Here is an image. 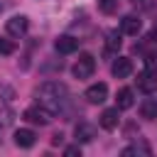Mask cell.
I'll list each match as a JSON object with an SVG mask.
<instances>
[{
    "label": "cell",
    "instance_id": "9c48e42d",
    "mask_svg": "<svg viewBox=\"0 0 157 157\" xmlns=\"http://www.w3.org/2000/svg\"><path fill=\"white\" fill-rule=\"evenodd\" d=\"M34 142H37V135H34V130H29V128H20V130H15V145H17V147H22V150H29Z\"/></svg>",
    "mask_w": 157,
    "mask_h": 157
},
{
    "label": "cell",
    "instance_id": "52a82bcc",
    "mask_svg": "<svg viewBox=\"0 0 157 157\" xmlns=\"http://www.w3.org/2000/svg\"><path fill=\"white\" fill-rule=\"evenodd\" d=\"M110 71H113L115 78H128V76L132 74V61H130L128 56H118V59L110 64Z\"/></svg>",
    "mask_w": 157,
    "mask_h": 157
},
{
    "label": "cell",
    "instance_id": "9a60e30c",
    "mask_svg": "<svg viewBox=\"0 0 157 157\" xmlns=\"http://www.w3.org/2000/svg\"><path fill=\"white\" fill-rule=\"evenodd\" d=\"M152 150H150V145L147 142H135V145H130V147H125L123 150V155L125 157H130V155H150Z\"/></svg>",
    "mask_w": 157,
    "mask_h": 157
},
{
    "label": "cell",
    "instance_id": "2e32d148",
    "mask_svg": "<svg viewBox=\"0 0 157 157\" xmlns=\"http://www.w3.org/2000/svg\"><path fill=\"white\" fill-rule=\"evenodd\" d=\"M98 10L103 15H113L118 12V0H98Z\"/></svg>",
    "mask_w": 157,
    "mask_h": 157
},
{
    "label": "cell",
    "instance_id": "8992f818",
    "mask_svg": "<svg viewBox=\"0 0 157 157\" xmlns=\"http://www.w3.org/2000/svg\"><path fill=\"white\" fill-rule=\"evenodd\" d=\"M137 88L142 91V93H155L157 91V71H142V74H137Z\"/></svg>",
    "mask_w": 157,
    "mask_h": 157
},
{
    "label": "cell",
    "instance_id": "7c38bea8",
    "mask_svg": "<svg viewBox=\"0 0 157 157\" xmlns=\"http://www.w3.org/2000/svg\"><path fill=\"white\" fill-rule=\"evenodd\" d=\"M140 29H142V20H140V17H135V15H128V17H123V22H120V32H123V34H130V37H135Z\"/></svg>",
    "mask_w": 157,
    "mask_h": 157
},
{
    "label": "cell",
    "instance_id": "7a4b0ae2",
    "mask_svg": "<svg viewBox=\"0 0 157 157\" xmlns=\"http://www.w3.org/2000/svg\"><path fill=\"white\" fill-rule=\"evenodd\" d=\"M71 71H74L76 78H91L93 71H96V59L91 54H78V59H76V64H74Z\"/></svg>",
    "mask_w": 157,
    "mask_h": 157
},
{
    "label": "cell",
    "instance_id": "5bb4252c",
    "mask_svg": "<svg viewBox=\"0 0 157 157\" xmlns=\"http://www.w3.org/2000/svg\"><path fill=\"white\" fill-rule=\"evenodd\" d=\"M115 103H118V110H128V108H132V103H135L132 91H130V88H120V91H118Z\"/></svg>",
    "mask_w": 157,
    "mask_h": 157
},
{
    "label": "cell",
    "instance_id": "d6986e66",
    "mask_svg": "<svg viewBox=\"0 0 157 157\" xmlns=\"http://www.w3.org/2000/svg\"><path fill=\"white\" fill-rule=\"evenodd\" d=\"M145 66L150 71H157V52H147L145 54Z\"/></svg>",
    "mask_w": 157,
    "mask_h": 157
},
{
    "label": "cell",
    "instance_id": "30bf717a",
    "mask_svg": "<svg viewBox=\"0 0 157 157\" xmlns=\"http://www.w3.org/2000/svg\"><path fill=\"white\" fill-rule=\"evenodd\" d=\"M54 47H56L59 54H74V52L78 49V39H74V37H69V34H61V37H56Z\"/></svg>",
    "mask_w": 157,
    "mask_h": 157
},
{
    "label": "cell",
    "instance_id": "44dd1931",
    "mask_svg": "<svg viewBox=\"0 0 157 157\" xmlns=\"http://www.w3.org/2000/svg\"><path fill=\"white\" fill-rule=\"evenodd\" d=\"M61 142H64V135H61V132H56V135L52 137V145H61Z\"/></svg>",
    "mask_w": 157,
    "mask_h": 157
},
{
    "label": "cell",
    "instance_id": "3957f363",
    "mask_svg": "<svg viewBox=\"0 0 157 157\" xmlns=\"http://www.w3.org/2000/svg\"><path fill=\"white\" fill-rule=\"evenodd\" d=\"M52 110L49 108H44V105H32V108H27L25 113H22V118L27 120V123H32V125H49V120H52Z\"/></svg>",
    "mask_w": 157,
    "mask_h": 157
},
{
    "label": "cell",
    "instance_id": "6da1fadb",
    "mask_svg": "<svg viewBox=\"0 0 157 157\" xmlns=\"http://www.w3.org/2000/svg\"><path fill=\"white\" fill-rule=\"evenodd\" d=\"M34 96H37L39 105H44V108H49L52 113H56V110H61L64 103L69 101V88H66L64 83H59V81H44V83L37 86Z\"/></svg>",
    "mask_w": 157,
    "mask_h": 157
},
{
    "label": "cell",
    "instance_id": "ac0fdd59",
    "mask_svg": "<svg viewBox=\"0 0 157 157\" xmlns=\"http://www.w3.org/2000/svg\"><path fill=\"white\" fill-rule=\"evenodd\" d=\"M0 54H5V56H10V54H15V42H10V39H5V37H0Z\"/></svg>",
    "mask_w": 157,
    "mask_h": 157
},
{
    "label": "cell",
    "instance_id": "ffe728a7",
    "mask_svg": "<svg viewBox=\"0 0 157 157\" xmlns=\"http://www.w3.org/2000/svg\"><path fill=\"white\" fill-rule=\"evenodd\" d=\"M64 155H66V157H76V155H81V147H78V145H71V147L64 150Z\"/></svg>",
    "mask_w": 157,
    "mask_h": 157
},
{
    "label": "cell",
    "instance_id": "7402d4cb",
    "mask_svg": "<svg viewBox=\"0 0 157 157\" xmlns=\"http://www.w3.org/2000/svg\"><path fill=\"white\" fill-rule=\"evenodd\" d=\"M150 39H152V42H157V22H155V27H152V34H150Z\"/></svg>",
    "mask_w": 157,
    "mask_h": 157
},
{
    "label": "cell",
    "instance_id": "ba28073f",
    "mask_svg": "<svg viewBox=\"0 0 157 157\" xmlns=\"http://www.w3.org/2000/svg\"><path fill=\"white\" fill-rule=\"evenodd\" d=\"M98 123H101V128H103V130H115V128H118V123H120L118 105H115V108H105V110L101 113Z\"/></svg>",
    "mask_w": 157,
    "mask_h": 157
},
{
    "label": "cell",
    "instance_id": "277c9868",
    "mask_svg": "<svg viewBox=\"0 0 157 157\" xmlns=\"http://www.w3.org/2000/svg\"><path fill=\"white\" fill-rule=\"evenodd\" d=\"M5 29H7V34H12V37H25L27 29H29V20H27L25 15H15V17L7 20Z\"/></svg>",
    "mask_w": 157,
    "mask_h": 157
},
{
    "label": "cell",
    "instance_id": "4fadbf2b",
    "mask_svg": "<svg viewBox=\"0 0 157 157\" xmlns=\"http://www.w3.org/2000/svg\"><path fill=\"white\" fill-rule=\"evenodd\" d=\"M140 115L147 120H157V98H147L140 103Z\"/></svg>",
    "mask_w": 157,
    "mask_h": 157
},
{
    "label": "cell",
    "instance_id": "5b68a950",
    "mask_svg": "<svg viewBox=\"0 0 157 157\" xmlns=\"http://www.w3.org/2000/svg\"><path fill=\"white\" fill-rule=\"evenodd\" d=\"M83 98L88 101V103H93V105H98V103H103L105 98H108V86L101 81V83H93V86H88L86 88V93H83Z\"/></svg>",
    "mask_w": 157,
    "mask_h": 157
},
{
    "label": "cell",
    "instance_id": "603a6c76",
    "mask_svg": "<svg viewBox=\"0 0 157 157\" xmlns=\"http://www.w3.org/2000/svg\"><path fill=\"white\" fill-rule=\"evenodd\" d=\"M0 10H2V7H0Z\"/></svg>",
    "mask_w": 157,
    "mask_h": 157
},
{
    "label": "cell",
    "instance_id": "8fae6325",
    "mask_svg": "<svg viewBox=\"0 0 157 157\" xmlns=\"http://www.w3.org/2000/svg\"><path fill=\"white\" fill-rule=\"evenodd\" d=\"M74 137H76V142H91L93 137H96V128L91 125V123H78L76 128H74Z\"/></svg>",
    "mask_w": 157,
    "mask_h": 157
},
{
    "label": "cell",
    "instance_id": "e0dca14e",
    "mask_svg": "<svg viewBox=\"0 0 157 157\" xmlns=\"http://www.w3.org/2000/svg\"><path fill=\"white\" fill-rule=\"evenodd\" d=\"M105 47H108V52H115V49H120V34H118V32H110V34H108V42H105Z\"/></svg>",
    "mask_w": 157,
    "mask_h": 157
}]
</instances>
